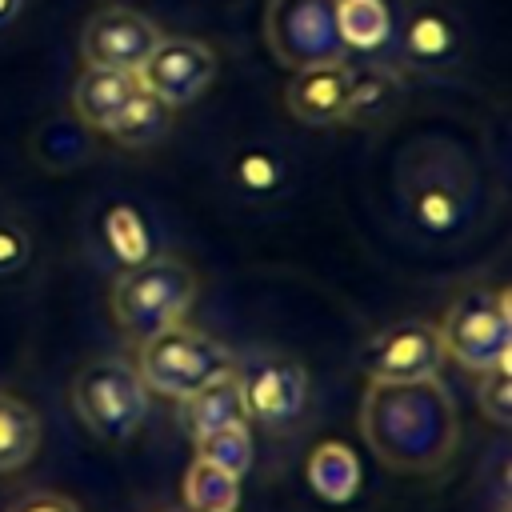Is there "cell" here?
I'll use <instances>...</instances> for the list:
<instances>
[{"instance_id":"6da1fadb","label":"cell","mask_w":512,"mask_h":512,"mask_svg":"<svg viewBox=\"0 0 512 512\" xmlns=\"http://www.w3.org/2000/svg\"><path fill=\"white\" fill-rule=\"evenodd\" d=\"M360 432L384 468L400 476H428L452 460L460 444V416L436 376L412 384L368 380L360 400Z\"/></svg>"},{"instance_id":"7a4b0ae2","label":"cell","mask_w":512,"mask_h":512,"mask_svg":"<svg viewBox=\"0 0 512 512\" xmlns=\"http://www.w3.org/2000/svg\"><path fill=\"white\" fill-rule=\"evenodd\" d=\"M196 300V272L176 256H144L112 280V316L132 340H148L180 324Z\"/></svg>"},{"instance_id":"3957f363","label":"cell","mask_w":512,"mask_h":512,"mask_svg":"<svg viewBox=\"0 0 512 512\" xmlns=\"http://www.w3.org/2000/svg\"><path fill=\"white\" fill-rule=\"evenodd\" d=\"M232 368H236L232 352L208 332L188 324H168L164 332L140 340V356H136V372L144 388L172 400H188L192 392H200L204 384H212Z\"/></svg>"},{"instance_id":"277c9868","label":"cell","mask_w":512,"mask_h":512,"mask_svg":"<svg viewBox=\"0 0 512 512\" xmlns=\"http://www.w3.org/2000/svg\"><path fill=\"white\" fill-rule=\"evenodd\" d=\"M444 356H452L468 372H488L512 360V304L504 288H464L436 324Z\"/></svg>"},{"instance_id":"5b68a950","label":"cell","mask_w":512,"mask_h":512,"mask_svg":"<svg viewBox=\"0 0 512 512\" xmlns=\"http://www.w3.org/2000/svg\"><path fill=\"white\" fill-rule=\"evenodd\" d=\"M72 408L80 416V424L108 444L128 440L144 416H148V388L140 380V372L120 360V356H104L92 360L88 368L76 372L72 380Z\"/></svg>"},{"instance_id":"8992f818","label":"cell","mask_w":512,"mask_h":512,"mask_svg":"<svg viewBox=\"0 0 512 512\" xmlns=\"http://www.w3.org/2000/svg\"><path fill=\"white\" fill-rule=\"evenodd\" d=\"M264 44L288 72L348 60V48L336 28V0H268Z\"/></svg>"},{"instance_id":"52a82bcc","label":"cell","mask_w":512,"mask_h":512,"mask_svg":"<svg viewBox=\"0 0 512 512\" xmlns=\"http://www.w3.org/2000/svg\"><path fill=\"white\" fill-rule=\"evenodd\" d=\"M236 380H240V392H244L248 420H256L260 428L284 432L304 416L308 372H304L300 360H292L284 352H260L244 368H236Z\"/></svg>"},{"instance_id":"ba28073f","label":"cell","mask_w":512,"mask_h":512,"mask_svg":"<svg viewBox=\"0 0 512 512\" xmlns=\"http://www.w3.org/2000/svg\"><path fill=\"white\" fill-rule=\"evenodd\" d=\"M444 344L436 324L428 320H400L384 332H376L364 352H360V368L368 380L380 384H412V380H432L440 376L444 364Z\"/></svg>"},{"instance_id":"9c48e42d","label":"cell","mask_w":512,"mask_h":512,"mask_svg":"<svg viewBox=\"0 0 512 512\" xmlns=\"http://www.w3.org/2000/svg\"><path fill=\"white\" fill-rule=\"evenodd\" d=\"M164 40V32L136 8L108 4L92 12L80 28V56L96 68H124L140 72V64L152 56V48Z\"/></svg>"},{"instance_id":"30bf717a","label":"cell","mask_w":512,"mask_h":512,"mask_svg":"<svg viewBox=\"0 0 512 512\" xmlns=\"http://www.w3.org/2000/svg\"><path fill=\"white\" fill-rule=\"evenodd\" d=\"M212 76H216V52L192 36H164L152 48V56L140 64L144 92H152L168 108H184L196 96H204Z\"/></svg>"},{"instance_id":"8fae6325","label":"cell","mask_w":512,"mask_h":512,"mask_svg":"<svg viewBox=\"0 0 512 512\" xmlns=\"http://www.w3.org/2000/svg\"><path fill=\"white\" fill-rule=\"evenodd\" d=\"M284 108L292 112V120H300L308 128L348 124V112H352V64L336 60V64L292 68V76L284 84Z\"/></svg>"},{"instance_id":"7c38bea8","label":"cell","mask_w":512,"mask_h":512,"mask_svg":"<svg viewBox=\"0 0 512 512\" xmlns=\"http://www.w3.org/2000/svg\"><path fill=\"white\" fill-rule=\"evenodd\" d=\"M140 72H124V68H96L84 64V72L72 84V116L84 128H108L140 92Z\"/></svg>"},{"instance_id":"4fadbf2b","label":"cell","mask_w":512,"mask_h":512,"mask_svg":"<svg viewBox=\"0 0 512 512\" xmlns=\"http://www.w3.org/2000/svg\"><path fill=\"white\" fill-rule=\"evenodd\" d=\"M184 420H188V432L192 436H204V432L224 428V424H252L248 420V408H244V392H240L236 368L224 372V376H216L200 392H192L184 400Z\"/></svg>"},{"instance_id":"5bb4252c","label":"cell","mask_w":512,"mask_h":512,"mask_svg":"<svg viewBox=\"0 0 512 512\" xmlns=\"http://www.w3.org/2000/svg\"><path fill=\"white\" fill-rule=\"evenodd\" d=\"M308 484L328 504H348L360 488V464L356 452L344 440H324L308 452Z\"/></svg>"},{"instance_id":"9a60e30c","label":"cell","mask_w":512,"mask_h":512,"mask_svg":"<svg viewBox=\"0 0 512 512\" xmlns=\"http://www.w3.org/2000/svg\"><path fill=\"white\" fill-rule=\"evenodd\" d=\"M40 448V416L28 400L0 388V476L20 472Z\"/></svg>"},{"instance_id":"2e32d148","label":"cell","mask_w":512,"mask_h":512,"mask_svg":"<svg viewBox=\"0 0 512 512\" xmlns=\"http://www.w3.org/2000/svg\"><path fill=\"white\" fill-rule=\"evenodd\" d=\"M168 128H172V108L164 104V100H156L152 92H136L132 96V104L104 128L120 148H152V144H160L164 136H168Z\"/></svg>"},{"instance_id":"e0dca14e","label":"cell","mask_w":512,"mask_h":512,"mask_svg":"<svg viewBox=\"0 0 512 512\" xmlns=\"http://www.w3.org/2000/svg\"><path fill=\"white\" fill-rule=\"evenodd\" d=\"M336 28L348 52H376L392 36V12L384 0H336Z\"/></svg>"},{"instance_id":"ac0fdd59","label":"cell","mask_w":512,"mask_h":512,"mask_svg":"<svg viewBox=\"0 0 512 512\" xmlns=\"http://www.w3.org/2000/svg\"><path fill=\"white\" fill-rule=\"evenodd\" d=\"M184 504H188V512H236L240 480L224 468L192 460V468L184 472Z\"/></svg>"},{"instance_id":"d6986e66","label":"cell","mask_w":512,"mask_h":512,"mask_svg":"<svg viewBox=\"0 0 512 512\" xmlns=\"http://www.w3.org/2000/svg\"><path fill=\"white\" fill-rule=\"evenodd\" d=\"M192 444H196V460H204L212 468H224L236 480L252 468V432H248V424L212 428L204 436H192Z\"/></svg>"},{"instance_id":"ffe728a7","label":"cell","mask_w":512,"mask_h":512,"mask_svg":"<svg viewBox=\"0 0 512 512\" xmlns=\"http://www.w3.org/2000/svg\"><path fill=\"white\" fill-rule=\"evenodd\" d=\"M396 96H400V84L388 68H380V64L352 68V112H348V120H376L396 104Z\"/></svg>"},{"instance_id":"44dd1931","label":"cell","mask_w":512,"mask_h":512,"mask_svg":"<svg viewBox=\"0 0 512 512\" xmlns=\"http://www.w3.org/2000/svg\"><path fill=\"white\" fill-rule=\"evenodd\" d=\"M104 236H108V248L124 260V268L136 264V260H144V256H152V252H148V248H152L148 228H144L140 212L128 208V204H116V208L104 216Z\"/></svg>"},{"instance_id":"7402d4cb","label":"cell","mask_w":512,"mask_h":512,"mask_svg":"<svg viewBox=\"0 0 512 512\" xmlns=\"http://www.w3.org/2000/svg\"><path fill=\"white\" fill-rule=\"evenodd\" d=\"M476 404H480L484 420H492L496 428H508V420H512V364L508 360L480 372Z\"/></svg>"},{"instance_id":"603a6c76","label":"cell","mask_w":512,"mask_h":512,"mask_svg":"<svg viewBox=\"0 0 512 512\" xmlns=\"http://www.w3.org/2000/svg\"><path fill=\"white\" fill-rule=\"evenodd\" d=\"M28 260V232L12 220H0V276L16 272Z\"/></svg>"},{"instance_id":"cb8c5ba5","label":"cell","mask_w":512,"mask_h":512,"mask_svg":"<svg viewBox=\"0 0 512 512\" xmlns=\"http://www.w3.org/2000/svg\"><path fill=\"white\" fill-rule=\"evenodd\" d=\"M408 44H412V52H416V56H436V52H444V48H448V28H444L436 16H424V20H416V24H412Z\"/></svg>"},{"instance_id":"d4e9b609","label":"cell","mask_w":512,"mask_h":512,"mask_svg":"<svg viewBox=\"0 0 512 512\" xmlns=\"http://www.w3.org/2000/svg\"><path fill=\"white\" fill-rule=\"evenodd\" d=\"M8 512H80V504L72 496H60V492H28Z\"/></svg>"},{"instance_id":"484cf974","label":"cell","mask_w":512,"mask_h":512,"mask_svg":"<svg viewBox=\"0 0 512 512\" xmlns=\"http://www.w3.org/2000/svg\"><path fill=\"white\" fill-rule=\"evenodd\" d=\"M20 8H24V0H0V28H4V24H12Z\"/></svg>"},{"instance_id":"4316f807","label":"cell","mask_w":512,"mask_h":512,"mask_svg":"<svg viewBox=\"0 0 512 512\" xmlns=\"http://www.w3.org/2000/svg\"><path fill=\"white\" fill-rule=\"evenodd\" d=\"M500 512H508V504H504V508H500Z\"/></svg>"}]
</instances>
